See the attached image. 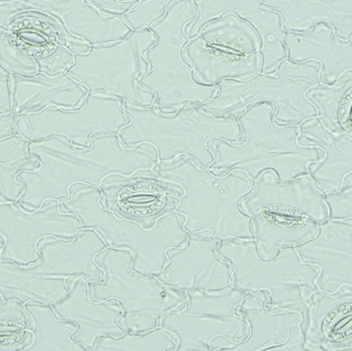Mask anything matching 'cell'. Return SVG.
<instances>
[{
    "label": "cell",
    "instance_id": "cell-1",
    "mask_svg": "<svg viewBox=\"0 0 352 351\" xmlns=\"http://www.w3.org/2000/svg\"><path fill=\"white\" fill-rule=\"evenodd\" d=\"M28 153L39 162L37 169L16 176L23 187L17 203L28 211H36L47 200L68 198L76 184L100 189L110 176L132 178L153 172L158 164L157 151L149 142L126 147L120 136L111 133L93 136L90 148L74 146L65 136H53L29 142Z\"/></svg>",
    "mask_w": 352,
    "mask_h": 351
},
{
    "label": "cell",
    "instance_id": "cell-2",
    "mask_svg": "<svg viewBox=\"0 0 352 351\" xmlns=\"http://www.w3.org/2000/svg\"><path fill=\"white\" fill-rule=\"evenodd\" d=\"M183 190L176 196V213L185 217L189 233L209 232L219 240L253 239L251 216L239 207L254 186L242 171L217 176L187 156L160 162L148 176Z\"/></svg>",
    "mask_w": 352,
    "mask_h": 351
},
{
    "label": "cell",
    "instance_id": "cell-3",
    "mask_svg": "<svg viewBox=\"0 0 352 351\" xmlns=\"http://www.w3.org/2000/svg\"><path fill=\"white\" fill-rule=\"evenodd\" d=\"M276 107L258 103L237 118L246 134L242 144L213 140L208 147L214 156L209 170L217 176L242 171L255 180L266 170H274L280 180H292L309 174V166L321 162L325 153L316 146L298 142L296 125H278L274 120Z\"/></svg>",
    "mask_w": 352,
    "mask_h": 351
},
{
    "label": "cell",
    "instance_id": "cell-4",
    "mask_svg": "<svg viewBox=\"0 0 352 351\" xmlns=\"http://www.w3.org/2000/svg\"><path fill=\"white\" fill-rule=\"evenodd\" d=\"M129 115V125L118 132L126 147L149 142L157 151L158 162H170L187 156L199 166L209 169L214 156L208 144L223 140L231 144H242L246 134L237 118L211 114L197 104L187 103L175 113H164L155 107H142L122 103Z\"/></svg>",
    "mask_w": 352,
    "mask_h": 351
},
{
    "label": "cell",
    "instance_id": "cell-5",
    "mask_svg": "<svg viewBox=\"0 0 352 351\" xmlns=\"http://www.w3.org/2000/svg\"><path fill=\"white\" fill-rule=\"evenodd\" d=\"M100 188L76 184L69 196L58 200L59 210L78 219L79 229H93L109 248L131 253L130 268L140 275H153L167 263L168 250L185 245L189 232L184 228L185 217L171 211L156 220L152 227H142L131 220L118 217L102 204Z\"/></svg>",
    "mask_w": 352,
    "mask_h": 351
},
{
    "label": "cell",
    "instance_id": "cell-6",
    "mask_svg": "<svg viewBox=\"0 0 352 351\" xmlns=\"http://www.w3.org/2000/svg\"><path fill=\"white\" fill-rule=\"evenodd\" d=\"M321 63L316 61H292L287 57L274 74H258L245 81L225 79L215 86L214 97L197 104L211 114L239 118L249 107L269 103L276 107L278 125H298L318 115L307 92L320 83Z\"/></svg>",
    "mask_w": 352,
    "mask_h": 351
},
{
    "label": "cell",
    "instance_id": "cell-7",
    "mask_svg": "<svg viewBox=\"0 0 352 351\" xmlns=\"http://www.w3.org/2000/svg\"><path fill=\"white\" fill-rule=\"evenodd\" d=\"M197 17L193 0H171L163 17L148 28L157 41L144 55L151 68L140 81L156 93L154 107L162 112L175 113L187 103H204L219 92L217 86L197 83L184 58V47L191 39L186 27Z\"/></svg>",
    "mask_w": 352,
    "mask_h": 351
},
{
    "label": "cell",
    "instance_id": "cell-8",
    "mask_svg": "<svg viewBox=\"0 0 352 351\" xmlns=\"http://www.w3.org/2000/svg\"><path fill=\"white\" fill-rule=\"evenodd\" d=\"M217 253L232 265L231 285L245 291H268V307L274 311L305 313L316 291L320 268L305 263L294 247L278 249L272 259H263L254 239L221 240Z\"/></svg>",
    "mask_w": 352,
    "mask_h": 351
},
{
    "label": "cell",
    "instance_id": "cell-9",
    "mask_svg": "<svg viewBox=\"0 0 352 351\" xmlns=\"http://www.w3.org/2000/svg\"><path fill=\"white\" fill-rule=\"evenodd\" d=\"M131 253L107 247L95 261L104 273L100 283H90V297L96 302L116 299L124 307L118 324L126 333H145L157 328L158 317L185 304L184 289L164 285L152 275L130 268Z\"/></svg>",
    "mask_w": 352,
    "mask_h": 351
},
{
    "label": "cell",
    "instance_id": "cell-10",
    "mask_svg": "<svg viewBox=\"0 0 352 351\" xmlns=\"http://www.w3.org/2000/svg\"><path fill=\"white\" fill-rule=\"evenodd\" d=\"M261 39L254 28L234 14L206 23L183 50L193 78L215 86L225 79L245 81L262 73Z\"/></svg>",
    "mask_w": 352,
    "mask_h": 351
},
{
    "label": "cell",
    "instance_id": "cell-11",
    "mask_svg": "<svg viewBox=\"0 0 352 351\" xmlns=\"http://www.w3.org/2000/svg\"><path fill=\"white\" fill-rule=\"evenodd\" d=\"M156 41L147 28L132 31L118 43L92 45L89 53H75V63L66 74L89 92L109 91L124 102L153 107L157 95L140 79L151 68L144 55Z\"/></svg>",
    "mask_w": 352,
    "mask_h": 351
},
{
    "label": "cell",
    "instance_id": "cell-12",
    "mask_svg": "<svg viewBox=\"0 0 352 351\" xmlns=\"http://www.w3.org/2000/svg\"><path fill=\"white\" fill-rule=\"evenodd\" d=\"M185 304L158 317L157 327L175 337L177 351H210L211 341L248 338L250 327L236 307L248 291L230 285L217 292L185 290Z\"/></svg>",
    "mask_w": 352,
    "mask_h": 351
},
{
    "label": "cell",
    "instance_id": "cell-13",
    "mask_svg": "<svg viewBox=\"0 0 352 351\" xmlns=\"http://www.w3.org/2000/svg\"><path fill=\"white\" fill-rule=\"evenodd\" d=\"M124 99L109 91L89 92L77 110L47 107L33 113H19L15 134L27 142H38L53 136H65L74 146L90 148L93 136L100 133L118 136L129 125V115L122 109Z\"/></svg>",
    "mask_w": 352,
    "mask_h": 351
},
{
    "label": "cell",
    "instance_id": "cell-14",
    "mask_svg": "<svg viewBox=\"0 0 352 351\" xmlns=\"http://www.w3.org/2000/svg\"><path fill=\"white\" fill-rule=\"evenodd\" d=\"M79 231L78 219L61 212L58 200H47L36 211H28L17 202L0 200V234L5 239L1 261L37 263L41 261L37 245L43 237L72 242Z\"/></svg>",
    "mask_w": 352,
    "mask_h": 351
},
{
    "label": "cell",
    "instance_id": "cell-15",
    "mask_svg": "<svg viewBox=\"0 0 352 351\" xmlns=\"http://www.w3.org/2000/svg\"><path fill=\"white\" fill-rule=\"evenodd\" d=\"M219 241L209 232L190 233L185 245L168 250L167 263L152 277L184 290L217 292L230 286L233 267L217 253Z\"/></svg>",
    "mask_w": 352,
    "mask_h": 351
},
{
    "label": "cell",
    "instance_id": "cell-16",
    "mask_svg": "<svg viewBox=\"0 0 352 351\" xmlns=\"http://www.w3.org/2000/svg\"><path fill=\"white\" fill-rule=\"evenodd\" d=\"M199 17L186 27L189 39L197 36L201 28L225 14H234L248 21L261 39L263 56L262 74H274L278 65L288 57L283 43L284 16L280 12L263 7L262 0H193Z\"/></svg>",
    "mask_w": 352,
    "mask_h": 351
},
{
    "label": "cell",
    "instance_id": "cell-17",
    "mask_svg": "<svg viewBox=\"0 0 352 351\" xmlns=\"http://www.w3.org/2000/svg\"><path fill=\"white\" fill-rule=\"evenodd\" d=\"M239 207L251 216L266 210L289 215L308 216L318 224L328 220L325 194L316 187L310 174L292 180H280L274 170H266L254 182L252 190Z\"/></svg>",
    "mask_w": 352,
    "mask_h": 351
},
{
    "label": "cell",
    "instance_id": "cell-18",
    "mask_svg": "<svg viewBox=\"0 0 352 351\" xmlns=\"http://www.w3.org/2000/svg\"><path fill=\"white\" fill-rule=\"evenodd\" d=\"M268 291H249L236 307L250 327L245 340L231 341L223 337L213 339L212 351H260L286 344L292 337L305 338L302 331L304 315L300 311H274L268 307Z\"/></svg>",
    "mask_w": 352,
    "mask_h": 351
},
{
    "label": "cell",
    "instance_id": "cell-19",
    "mask_svg": "<svg viewBox=\"0 0 352 351\" xmlns=\"http://www.w3.org/2000/svg\"><path fill=\"white\" fill-rule=\"evenodd\" d=\"M67 284V295L51 304L58 319L76 323L77 330L71 336L72 341L91 350L100 337L118 339L126 334L118 324V317L124 312L120 301H93L90 283L82 277H69Z\"/></svg>",
    "mask_w": 352,
    "mask_h": 351
},
{
    "label": "cell",
    "instance_id": "cell-20",
    "mask_svg": "<svg viewBox=\"0 0 352 351\" xmlns=\"http://www.w3.org/2000/svg\"><path fill=\"white\" fill-rule=\"evenodd\" d=\"M294 250L302 262L320 268L318 290L332 293L352 287V220H326L314 239Z\"/></svg>",
    "mask_w": 352,
    "mask_h": 351
},
{
    "label": "cell",
    "instance_id": "cell-21",
    "mask_svg": "<svg viewBox=\"0 0 352 351\" xmlns=\"http://www.w3.org/2000/svg\"><path fill=\"white\" fill-rule=\"evenodd\" d=\"M302 315L307 350H351V286L332 293L316 291Z\"/></svg>",
    "mask_w": 352,
    "mask_h": 351
},
{
    "label": "cell",
    "instance_id": "cell-22",
    "mask_svg": "<svg viewBox=\"0 0 352 351\" xmlns=\"http://www.w3.org/2000/svg\"><path fill=\"white\" fill-rule=\"evenodd\" d=\"M107 247L100 234L93 229H80L72 242L45 237L37 245L41 262L30 265L43 275L82 277L89 283H100L104 273L95 257Z\"/></svg>",
    "mask_w": 352,
    "mask_h": 351
},
{
    "label": "cell",
    "instance_id": "cell-23",
    "mask_svg": "<svg viewBox=\"0 0 352 351\" xmlns=\"http://www.w3.org/2000/svg\"><path fill=\"white\" fill-rule=\"evenodd\" d=\"M31 12L58 21L69 34L91 45L118 43L131 33L122 16H104L86 0H21Z\"/></svg>",
    "mask_w": 352,
    "mask_h": 351
},
{
    "label": "cell",
    "instance_id": "cell-24",
    "mask_svg": "<svg viewBox=\"0 0 352 351\" xmlns=\"http://www.w3.org/2000/svg\"><path fill=\"white\" fill-rule=\"evenodd\" d=\"M283 43L292 61L321 63L320 83L326 86H333L344 73L352 71V39L349 43L336 41L333 29L326 23L302 33L285 32Z\"/></svg>",
    "mask_w": 352,
    "mask_h": 351
},
{
    "label": "cell",
    "instance_id": "cell-25",
    "mask_svg": "<svg viewBox=\"0 0 352 351\" xmlns=\"http://www.w3.org/2000/svg\"><path fill=\"white\" fill-rule=\"evenodd\" d=\"M298 140L302 146L321 148L325 158L309 166V174L316 187L324 194L341 188L344 178L352 173V138L345 133L328 130L314 116L298 125Z\"/></svg>",
    "mask_w": 352,
    "mask_h": 351
},
{
    "label": "cell",
    "instance_id": "cell-26",
    "mask_svg": "<svg viewBox=\"0 0 352 351\" xmlns=\"http://www.w3.org/2000/svg\"><path fill=\"white\" fill-rule=\"evenodd\" d=\"M14 111L33 113L47 107L63 110H77L86 102L89 91L67 74L50 77L39 72L34 76L12 74Z\"/></svg>",
    "mask_w": 352,
    "mask_h": 351
},
{
    "label": "cell",
    "instance_id": "cell-27",
    "mask_svg": "<svg viewBox=\"0 0 352 351\" xmlns=\"http://www.w3.org/2000/svg\"><path fill=\"white\" fill-rule=\"evenodd\" d=\"M262 6L283 14L285 32L302 33L326 23L336 41L352 39V0H262Z\"/></svg>",
    "mask_w": 352,
    "mask_h": 351
},
{
    "label": "cell",
    "instance_id": "cell-28",
    "mask_svg": "<svg viewBox=\"0 0 352 351\" xmlns=\"http://www.w3.org/2000/svg\"><path fill=\"white\" fill-rule=\"evenodd\" d=\"M251 230L258 255L270 259L280 248L296 247L318 235L320 224L308 216L262 211L251 217Z\"/></svg>",
    "mask_w": 352,
    "mask_h": 351
},
{
    "label": "cell",
    "instance_id": "cell-29",
    "mask_svg": "<svg viewBox=\"0 0 352 351\" xmlns=\"http://www.w3.org/2000/svg\"><path fill=\"white\" fill-rule=\"evenodd\" d=\"M67 279L37 273L31 265L0 261V297L5 302L51 304L68 293Z\"/></svg>",
    "mask_w": 352,
    "mask_h": 351
},
{
    "label": "cell",
    "instance_id": "cell-30",
    "mask_svg": "<svg viewBox=\"0 0 352 351\" xmlns=\"http://www.w3.org/2000/svg\"><path fill=\"white\" fill-rule=\"evenodd\" d=\"M320 122L333 133L352 129V71L344 73L333 86L318 83L307 92Z\"/></svg>",
    "mask_w": 352,
    "mask_h": 351
},
{
    "label": "cell",
    "instance_id": "cell-31",
    "mask_svg": "<svg viewBox=\"0 0 352 351\" xmlns=\"http://www.w3.org/2000/svg\"><path fill=\"white\" fill-rule=\"evenodd\" d=\"M25 307L33 319L34 327L31 330L32 342L21 351L89 350L71 339L77 330L76 323L58 319L52 304L29 302Z\"/></svg>",
    "mask_w": 352,
    "mask_h": 351
},
{
    "label": "cell",
    "instance_id": "cell-32",
    "mask_svg": "<svg viewBox=\"0 0 352 351\" xmlns=\"http://www.w3.org/2000/svg\"><path fill=\"white\" fill-rule=\"evenodd\" d=\"M29 142L19 136L0 140V200L17 202L23 192L16 176L21 171L35 170L39 167L36 158L28 153Z\"/></svg>",
    "mask_w": 352,
    "mask_h": 351
},
{
    "label": "cell",
    "instance_id": "cell-33",
    "mask_svg": "<svg viewBox=\"0 0 352 351\" xmlns=\"http://www.w3.org/2000/svg\"><path fill=\"white\" fill-rule=\"evenodd\" d=\"M33 319L25 305L16 301L0 306V350H23L32 342Z\"/></svg>",
    "mask_w": 352,
    "mask_h": 351
},
{
    "label": "cell",
    "instance_id": "cell-34",
    "mask_svg": "<svg viewBox=\"0 0 352 351\" xmlns=\"http://www.w3.org/2000/svg\"><path fill=\"white\" fill-rule=\"evenodd\" d=\"M176 339L173 334L158 328L144 333H126L122 338L100 337L93 351H174Z\"/></svg>",
    "mask_w": 352,
    "mask_h": 351
},
{
    "label": "cell",
    "instance_id": "cell-35",
    "mask_svg": "<svg viewBox=\"0 0 352 351\" xmlns=\"http://www.w3.org/2000/svg\"><path fill=\"white\" fill-rule=\"evenodd\" d=\"M0 67L11 74L34 76L39 73L36 59L14 43L11 32L0 28Z\"/></svg>",
    "mask_w": 352,
    "mask_h": 351
},
{
    "label": "cell",
    "instance_id": "cell-36",
    "mask_svg": "<svg viewBox=\"0 0 352 351\" xmlns=\"http://www.w3.org/2000/svg\"><path fill=\"white\" fill-rule=\"evenodd\" d=\"M170 1L171 0H142L122 17L132 31L147 29L154 21L163 17Z\"/></svg>",
    "mask_w": 352,
    "mask_h": 351
},
{
    "label": "cell",
    "instance_id": "cell-37",
    "mask_svg": "<svg viewBox=\"0 0 352 351\" xmlns=\"http://www.w3.org/2000/svg\"><path fill=\"white\" fill-rule=\"evenodd\" d=\"M35 59L39 65V72L47 76L55 77L66 74L74 65L75 53L58 43L49 54L36 56Z\"/></svg>",
    "mask_w": 352,
    "mask_h": 351
},
{
    "label": "cell",
    "instance_id": "cell-38",
    "mask_svg": "<svg viewBox=\"0 0 352 351\" xmlns=\"http://www.w3.org/2000/svg\"><path fill=\"white\" fill-rule=\"evenodd\" d=\"M325 200L329 207L328 219L352 220V173L344 178L339 190L325 194Z\"/></svg>",
    "mask_w": 352,
    "mask_h": 351
},
{
    "label": "cell",
    "instance_id": "cell-39",
    "mask_svg": "<svg viewBox=\"0 0 352 351\" xmlns=\"http://www.w3.org/2000/svg\"><path fill=\"white\" fill-rule=\"evenodd\" d=\"M88 5L98 10L104 16H122L134 9L140 3L138 0L120 1V0H86Z\"/></svg>",
    "mask_w": 352,
    "mask_h": 351
},
{
    "label": "cell",
    "instance_id": "cell-40",
    "mask_svg": "<svg viewBox=\"0 0 352 351\" xmlns=\"http://www.w3.org/2000/svg\"><path fill=\"white\" fill-rule=\"evenodd\" d=\"M27 12H31V9L21 0L0 3V28L10 31L11 21H13L16 16Z\"/></svg>",
    "mask_w": 352,
    "mask_h": 351
},
{
    "label": "cell",
    "instance_id": "cell-41",
    "mask_svg": "<svg viewBox=\"0 0 352 351\" xmlns=\"http://www.w3.org/2000/svg\"><path fill=\"white\" fill-rule=\"evenodd\" d=\"M11 75V73L0 67V115L8 114L14 111L13 97L10 85Z\"/></svg>",
    "mask_w": 352,
    "mask_h": 351
},
{
    "label": "cell",
    "instance_id": "cell-42",
    "mask_svg": "<svg viewBox=\"0 0 352 351\" xmlns=\"http://www.w3.org/2000/svg\"><path fill=\"white\" fill-rule=\"evenodd\" d=\"M17 113L15 111L8 114L0 115V140L11 138L15 134Z\"/></svg>",
    "mask_w": 352,
    "mask_h": 351
},
{
    "label": "cell",
    "instance_id": "cell-43",
    "mask_svg": "<svg viewBox=\"0 0 352 351\" xmlns=\"http://www.w3.org/2000/svg\"><path fill=\"white\" fill-rule=\"evenodd\" d=\"M3 245H5V239H3V235L0 234V251L3 249ZM1 261V259H0Z\"/></svg>",
    "mask_w": 352,
    "mask_h": 351
},
{
    "label": "cell",
    "instance_id": "cell-44",
    "mask_svg": "<svg viewBox=\"0 0 352 351\" xmlns=\"http://www.w3.org/2000/svg\"><path fill=\"white\" fill-rule=\"evenodd\" d=\"M346 136H347L348 138H352V129L347 133V134H346Z\"/></svg>",
    "mask_w": 352,
    "mask_h": 351
},
{
    "label": "cell",
    "instance_id": "cell-45",
    "mask_svg": "<svg viewBox=\"0 0 352 351\" xmlns=\"http://www.w3.org/2000/svg\"><path fill=\"white\" fill-rule=\"evenodd\" d=\"M8 1H13V0H0V3H8Z\"/></svg>",
    "mask_w": 352,
    "mask_h": 351
},
{
    "label": "cell",
    "instance_id": "cell-46",
    "mask_svg": "<svg viewBox=\"0 0 352 351\" xmlns=\"http://www.w3.org/2000/svg\"><path fill=\"white\" fill-rule=\"evenodd\" d=\"M3 303H5V301H3V299H1V297H0V306H1V305L3 304Z\"/></svg>",
    "mask_w": 352,
    "mask_h": 351
},
{
    "label": "cell",
    "instance_id": "cell-47",
    "mask_svg": "<svg viewBox=\"0 0 352 351\" xmlns=\"http://www.w3.org/2000/svg\"><path fill=\"white\" fill-rule=\"evenodd\" d=\"M120 1H131V0H120ZM138 1H142V0H138Z\"/></svg>",
    "mask_w": 352,
    "mask_h": 351
},
{
    "label": "cell",
    "instance_id": "cell-48",
    "mask_svg": "<svg viewBox=\"0 0 352 351\" xmlns=\"http://www.w3.org/2000/svg\"><path fill=\"white\" fill-rule=\"evenodd\" d=\"M350 351H352V349H351V350H350Z\"/></svg>",
    "mask_w": 352,
    "mask_h": 351
}]
</instances>
